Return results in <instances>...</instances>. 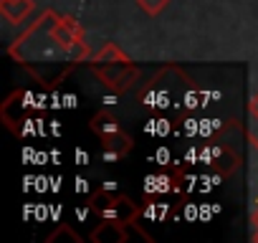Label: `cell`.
I'll return each instance as SVG.
<instances>
[{"label":"cell","instance_id":"6","mask_svg":"<svg viewBox=\"0 0 258 243\" xmlns=\"http://www.w3.org/2000/svg\"><path fill=\"white\" fill-rule=\"evenodd\" d=\"M53 36L56 41L61 43V48L76 61V64H86L91 58V48L84 38V28L81 23L74 18V16H61L56 13V21H53Z\"/></svg>","mask_w":258,"mask_h":243},{"label":"cell","instance_id":"2","mask_svg":"<svg viewBox=\"0 0 258 243\" xmlns=\"http://www.w3.org/2000/svg\"><path fill=\"white\" fill-rule=\"evenodd\" d=\"M172 76V66L160 71L147 89L140 94V101L145 104L147 111H157V114H167V111H177L180 116H185V111H190L195 106V91L187 86V76L180 74L177 81H170Z\"/></svg>","mask_w":258,"mask_h":243},{"label":"cell","instance_id":"8","mask_svg":"<svg viewBox=\"0 0 258 243\" xmlns=\"http://www.w3.org/2000/svg\"><path fill=\"white\" fill-rule=\"evenodd\" d=\"M175 185H177V172H157V175L147 177L145 193L147 195H165V193L177 190Z\"/></svg>","mask_w":258,"mask_h":243},{"label":"cell","instance_id":"4","mask_svg":"<svg viewBox=\"0 0 258 243\" xmlns=\"http://www.w3.org/2000/svg\"><path fill=\"white\" fill-rule=\"evenodd\" d=\"M91 74L114 94H121L126 89H132V84H137L140 71L135 66V61L129 58L116 43H106L101 46L96 53H91V58L86 61Z\"/></svg>","mask_w":258,"mask_h":243},{"label":"cell","instance_id":"3","mask_svg":"<svg viewBox=\"0 0 258 243\" xmlns=\"http://www.w3.org/2000/svg\"><path fill=\"white\" fill-rule=\"evenodd\" d=\"M89 210L99 218V228L91 233V240H99L104 230H116L119 238H124V230L129 225H135L137 218L142 215L140 205H135L132 198H126L121 193H114L111 188L99 190L89 200Z\"/></svg>","mask_w":258,"mask_h":243},{"label":"cell","instance_id":"5","mask_svg":"<svg viewBox=\"0 0 258 243\" xmlns=\"http://www.w3.org/2000/svg\"><path fill=\"white\" fill-rule=\"evenodd\" d=\"M89 127L101 140V147L106 150V160H119V157H126L129 152H132V147H135L132 137L121 130L116 116H111L109 111L94 114L91 122H89Z\"/></svg>","mask_w":258,"mask_h":243},{"label":"cell","instance_id":"11","mask_svg":"<svg viewBox=\"0 0 258 243\" xmlns=\"http://www.w3.org/2000/svg\"><path fill=\"white\" fill-rule=\"evenodd\" d=\"M253 223H258V205H255V210H253Z\"/></svg>","mask_w":258,"mask_h":243},{"label":"cell","instance_id":"10","mask_svg":"<svg viewBox=\"0 0 258 243\" xmlns=\"http://www.w3.org/2000/svg\"><path fill=\"white\" fill-rule=\"evenodd\" d=\"M248 109H250V114H253V119L258 122V91L250 96V104H248Z\"/></svg>","mask_w":258,"mask_h":243},{"label":"cell","instance_id":"7","mask_svg":"<svg viewBox=\"0 0 258 243\" xmlns=\"http://www.w3.org/2000/svg\"><path fill=\"white\" fill-rule=\"evenodd\" d=\"M33 13V0H0V16L18 26Z\"/></svg>","mask_w":258,"mask_h":243},{"label":"cell","instance_id":"1","mask_svg":"<svg viewBox=\"0 0 258 243\" xmlns=\"http://www.w3.org/2000/svg\"><path fill=\"white\" fill-rule=\"evenodd\" d=\"M53 21H56V11L53 8L43 11L41 18L21 38H16L11 43V48H8L11 58L18 61L21 66H26L28 71H33V76L41 84L61 81L66 76V71L71 66H76V61L56 41Z\"/></svg>","mask_w":258,"mask_h":243},{"label":"cell","instance_id":"9","mask_svg":"<svg viewBox=\"0 0 258 243\" xmlns=\"http://www.w3.org/2000/svg\"><path fill=\"white\" fill-rule=\"evenodd\" d=\"M137 6H140L147 16H160V13L170 6V0H137Z\"/></svg>","mask_w":258,"mask_h":243}]
</instances>
